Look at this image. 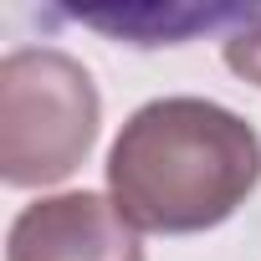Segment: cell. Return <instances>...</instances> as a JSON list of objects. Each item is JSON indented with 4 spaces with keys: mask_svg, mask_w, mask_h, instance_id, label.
Masks as SVG:
<instances>
[{
    "mask_svg": "<svg viewBox=\"0 0 261 261\" xmlns=\"http://www.w3.org/2000/svg\"><path fill=\"white\" fill-rule=\"evenodd\" d=\"M102 169L139 236H200L256 195L261 134L215 97L174 92L128 113Z\"/></svg>",
    "mask_w": 261,
    "mask_h": 261,
    "instance_id": "6da1fadb",
    "label": "cell"
},
{
    "mask_svg": "<svg viewBox=\"0 0 261 261\" xmlns=\"http://www.w3.org/2000/svg\"><path fill=\"white\" fill-rule=\"evenodd\" d=\"M87 31H102L128 46H185L200 31H241L261 16V6H113V11H67Z\"/></svg>",
    "mask_w": 261,
    "mask_h": 261,
    "instance_id": "277c9868",
    "label": "cell"
},
{
    "mask_svg": "<svg viewBox=\"0 0 261 261\" xmlns=\"http://www.w3.org/2000/svg\"><path fill=\"white\" fill-rule=\"evenodd\" d=\"M102 128L92 72L62 46H16L0 57V179L46 190L77 174Z\"/></svg>",
    "mask_w": 261,
    "mask_h": 261,
    "instance_id": "7a4b0ae2",
    "label": "cell"
},
{
    "mask_svg": "<svg viewBox=\"0 0 261 261\" xmlns=\"http://www.w3.org/2000/svg\"><path fill=\"white\" fill-rule=\"evenodd\" d=\"M6 261H144V241L113 195L62 190L31 200L11 220Z\"/></svg>",
    "mask_w": 261,
    "mask_h": 261,
    "instance_id": "3957f363",
    "label": "cell"
},
{
    "mask_svg": "<svg viewBox=\"0 0 261 261\" xmlns=\"http://www.w3.org/2000/svg\"><path fill=\"white\" fill-rule=\"evenodd\" d=\"M220 57H225V67H230L241 82L261 87V16H256L251 26L230 31V36L220 41Z\"/></svg>",
    "mask_w": 261,
    "mask_h": 261,
    "instance_id": "5b68a950",
    "label": "cell"
}]
</instances>
